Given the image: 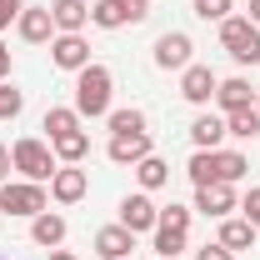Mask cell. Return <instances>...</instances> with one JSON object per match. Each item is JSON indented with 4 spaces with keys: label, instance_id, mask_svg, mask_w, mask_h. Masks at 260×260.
I'll list each match as a JSON object with an SVG mask.
<instances>
[{
    "label": "cell",
    "instance_id": "6da1fadb",
    "mask_svg": "<svg viewBox=\"0 0 260 260\" xmlns=\"http://www.w3.org/2000/svg\"><path fill=\"white\" fill-rule=\"evenodd\" d=\"M110 90H115V75L105 70V65H85V70H75V110L80 115H110Z\"/></svg>",
    "mask_w": 260,
    "mask_h": 260
},
{
    "label": "cell",
    "instance_id": "7a4b0ae2",
    "mask_svg": "<svg viewBox=\"0 0 260 260\" xmlns=\"http://www.w3.org/2000/svg\"><path fill=\"white\" fill-rule=\"evenodd\" d=\"M220 45L230 50L235 65H255L260 60V25L250 15H225L220 20Z\"/></svg>",
    "mask_w": 260,
    "mask_h": 260
},
{
    "label": "cell",
    "instance_id": "3957f363",
    "mask_svg": "<svg viewBox=\"0 0 260 260\" xmlns=\"http://www.w3.org/2000/svg\"><path fill=\"white\" fill-rule=\"evenodd\" d=\"M10 160H15V170H20L25 180H40V185H45V180L60 170V165H55V150H50L45 140H30V135L10 145Z\"/></svg>",
    "mask_w": 260,
    "mask_h": 260
},
{
    "label": "cell",
    "instance_id": "277c9868",
    "mask_svg": "<svg viewBox=\"0 0 260 260\" xmlns=\"http://www.w3.org/2000/svg\"><path fill=\"white\" fill-rule=\"evenodd\" d=\"M45 210V185L40 180H5L0 185V215H25L35 220Z\"/></svg>",
    "mask_w": 260,
    "mask_h": 260
},
{
    "label": "cell",
    "instance_id": "5b68a950",
    "mask_svg": "<svg viewBox=\"0 0 260 260\" xmlns=\"http://www.w3.org/2000/svg\"><path fill=\"white\" fill-rule=\"evenodd\" d=\"M195 210H200V215H210V220H225L230 210H240V200H235V185H225V180L195 185Z\"/></svg>",
    "mask_w": 260,
    "mask_h": 260
},
{
    "label": "cell",
    "instance_id": "8992f818",
    "mask_svg": "<svg viewBox=\"0 0 260 260\" xmlns=\"http://www.w3.org/2000/svg\"><path fill=\"white\" fill-rule=\"evenodd\" d=\"M120 225L135 230V235L160 225V205L150 200V190H135V195H125V200H120Z\"/></svg>",
    "mask_w": 260,
    "mask_h": 260
},
{
    "label": "cell",
    "instance_id": "52a82bcc",
    "mask_svg": "<svg viewBox=\"0 0 260 260\" xmlns=\"http://www.w3.org/2000/svg\"><path fill=\"white\" fill-rule=\"evenodd\" d=\"M215 85H220V80H215V70H210V65H185V70H180V95L190 100V105H210V100H215Z\"/></svg>",
    "mask_w": 260,
    "mask_h": 260
},
{
    "label": "cell",
    "instance_id": "ba28073f",
    "mask_svg": "<svg viewBox=\"0 0 260 260\" xmlns=\"http://www.w3.org/2000/svg\"><path fill=\"white\" fill-rule=\"evenodd\" d=\"M15 30L25 45H45V40H55V20H50V5H25L20 10V20H15Z\"/></svg>",
    "mask_w": 260,
    "mask_h": 260
},
{
    "label": "cell",
    "instance_id": "9c48e42d",
    "mask_svg": "<svg viewBox=\"0 0 260 260\" xmlns=\"http://www.w3.org/2000/svg\"><path fill=\"white\" fill-rule=\"evenodd\" d=\"M190 35L185 30H165L160 40H155V65H160V70H185V65H190Z\"/></svg>",
    "mask_w": 260,
    "mask_h": 260
},
{
    "label": "cell",
    "instance_id": "30bf717a",
    "mask_svg": "<svg viewBox=\"0 0 260 260\" xmlns=\"http://www.w3.org/2000/svg\"><path fill=\"white\" fill-rule=\"evenodd\" d=\"M50 60L60 65V70H85V65H90L85 35H55V40H50Z\"/></svg>",
    "mask_w": 260,
    "mask_h": 260
},
{
    "label": "cell",
    "instance_id": "8fae6325",
    "mask_svg": "<svg viewBox=\"0 0 260 260\" xmlns=\"http://www.w3.org/2000/svg\"><path fill=\"white\" fill-rule=\"evenodd\" d=\"M85 190H90V175H85V170H75V165H60V170L50 175V195H55L60 205L85 200Z\"/></svg>",
    "mask_w": 260,
    "mask_h": 260
},
{
    "label": "cell",
    "instance_id": "7c38bea8",
    "mask_svg": "<svg viewBox=\"0 0 260 260\" xmlns=\"http://www.w3.org/2000/svg\"><path fill=\"white\" fill-rule=\"evenodd\" d=\"M130 250H135V230H125V225L95 230V255L100 260H130Z\"/></svg>",
    "mask_w": 260,
    "mask_h": 260
},
{
    "label": "cell",
    "instance_id": "4fadbf2b",
    "mask_svg": "<svg viewBox=\"0 0 260 260\" xmlns=\"http://www.w3.org/2000/svg\"><path fill=\"white\" fill-rule=\"evenodd\" d=\"M215 100H220V110H225V115L250 110V105H255V85H250L245 75H230V80H220V85H215Z\"/></svg>",
    "mask_w": 260,
    "mask_h": 260
},
{
    "label": "cell",
    "instance_id": "5bb4252c",
    "mask_svg": "<svg viewBox=\"0 0 260 260\" xmlns=\"http://www.w3.org/2000/svg\"><path fill=\"white\" fill-rule=\"evenodd\" d=\"M105 155H110L115 165H140L145 155H150V130H145V135H110Z\"/></svg>",
    "mask_w": 260,
    "mask_h": 260
},
{
    "label": "cell",
    "instance_id": "9a60e30c",
    "mask_svg": "<svg viewBox=\"0 0 260 260\" xmlns=\"http://www.w3.org/2000/svg\"><path fill=\"white\" fill-rule=\"evenodd\" d=\"M50 20H55L60 35H80L85 20H90V5H85V0H55V5H50Z\"/></svg>",
    "mask_w": 260,
    "mask_h": 260
},
{
    "label": "cell",
    "instance_id": "2e32d148",
    "mask_svg": "<svg viewBox=\"0 0 260 260\" xmlns=\"http://www.w3.org/2000/svg\"><path fill=\"white\" fill-rule=\"evenodd\" d=\"M255 235H260V230L250 225L245 215H240V220H235V215H225V220H220V245H225V250H235V255H240V250H255Z\"/></svg>",
    "mask_w": 260,
    "mask_h": 260
},
{
    "label": "cell",
    "instance_id": "e0dca14e",
    "mask_svg": "<svg viewBox=\"0 0 260 260\" xmlns=\"http://www.w3.org/2000/svg\"><path fill=\"white\" fill-rule=\"evenodd\" d=\"M30 240H35V245H45V250H60V240H65V215L40 210V215L30 220Z\"/></svg>",
    "mask_w": 260,
    "mask_h": 260
},
{
    "label": "cell",
    "instance_id": "ac0fdd59",
    "mask_svg": "<svg viewBox=\"0 0 260 260\" xmlns=\"http://www.w3.org/2000/svg\"><path fill=\"white\" fill-rule=\"evenodd\" d=\"M190 140H195V150H220V140H225V115H195Z\"/></svg>",
    "mask_w": 260,
    "mask_h": 260
},
{
    "label": "cell",
    "instance_id": "d6986e66",
    "mask_svg": "<svg viewBox=\"0 0 260 260\" xmlns=\"http://www.w3.org/2000/svg\"><path fill=\"white\" fill-rule=\"evenodd\" d=\"M50 150H55V160L75 165V160L90 155V135H85V130H70V135H60V140H50Z\"/></svg>",
    "mask_w": 260,
    "mask_h": 260
},
{
    "label": "cell",
    "instance_id": "ffe728a7",
    "mask_svg": "<svg viewBox=\"0 0 260 260\" xmlns=\"http://www.w3.org/2000/svg\"><path fill=\"white\" fill-rule=\"evenodd\" d=\"M130 170H135V180H140V190H160L165 180H170V165H165L160 155H155V150H150V155H145L140 165H130Z\"/></svg>",
    "mask_w": 260,
    "mask_h": 260
},
{
    "label": "cell",
    "instance_id": "44dd1931",
    "mask_svg": "<svg viewBox=\"0 0 260 260\" xmlns=\"http://www.w3.org/2000/svg\"><path fill=\"white\" fill-rule=\"evenodd\" d=\"M45 130H50V140L80 130V110H75V105H50V110H45Z\"/></svg>",
    "mask_w": 260,
    "mask_h": 260
},
{
    "label": "cell",
    "instance_id": "7402d4cb",
    "mask_svg": "<svg viewBox=\"0 0 260 260\" xmlns=\"http://www.w3.org/2000/svg\"><path fill=\"white\" fill-rule=\"evenodd\" d=\"M150 235H155V255H160V260H175L180 250H185V235H190V230H175V225H155Z\"/></svg>",
    "mask_w": 260,
    "mask_h": 260
},
{
    "label": "cell",
    "instance_id": "603a6c76",
    "mask_svg": "<svg viewBox=\"0 0 260 260\" xmlns=\"http://www.w3.org/2000/svg\"><path fill=\"white\" fill-rule=\"evenodd\" d=\"M225 135H235V140H255V135H260V110L250 105V110L225 115Z\"/></svg>",
    "mask_w": 260,
    "mask_h": 260
},
{
    "label": "cell",
    "instance_id": "cb8c5ba5",
    "mask_svg": "<svg viewBox=\"0 0 260 260\" xmlns=\"http://www.w3.org/2000/svg\"><path fill=\"white\" fill-rule=\"evenodd\" d=\"M185 175H190L195 185H210V180H220V165H215V150H195L190 165H185Z\"/></svg>",
    "mask_w": 260,
    "mask_h": 260
},
{
    "label": "cell",
    "instance_id": "d4e9b609",
    "mask_svg": "<svg viewBox=\"0 0 260 260\" xmlns=\"http://www.w3.org/2000/svg\"><path fill=\"white\" fill-rule=\"evenodd\" d=\"M110 135H145V115L140 110H110Z\"/></svg>",
    "mask_w": 260,
    "mask_h": 260
},
{
    "label": "cell",
    "instance_id": "484cf974",
    "mask_svg": "<svg viewBox=\"0 0 260 260\" xmlns=\"http://www.w3.org/2000/svg\"><path fill=\"white\" fill-rule=\"evenodd\" d=\"M90 25H100V30H120V25H125V15H120V5H115V0H95V5H90Z\"/></svg>",
    "mask_w": 260,
    "mask_h": 260
},
{
    "label": "cell",
    "instance_id": "4316f807",
    "mask_svg": "<svg viewBox=\"0 0 260 260\" xmlns=\"http://www.w3.org/2000/svg\"><path fill=\"white\" fill-rule=\"evenodd\" d=\"M215 165H220V180H225V185H235V180H240V175L250 170L240 150H215Z\"/></svg>",
    "mask_w": 260,
    "mask_h": 260
},
{
    "label": "cell",
    "instance_id": "83f0119b",
    "mask_svg": "<svg viewBox=\"0 0 260 260\" xmlns=\"http://www.w3.org/2000/svg\"><path fill=\"white\" fill-rule=\"evenodd\" d=\"M25 110V90H15L10 80H0V120H15Z\"/></svg>",
    "mask_w": 260,
    "mask_h": 260
},
{
    "label": "cell",
    "instance_id": "f1b7e54d",
    "mask_svg": "<svg viewBox=\"0 0 260 260\" xmlns=\"http://www.w3.org/2000/svg\"><path fill=\"white\" fill-rule=\"evenodd\" d=\"M230 10H235V0H195V15L200 20H225Z\"/></svg>",
    "mask_w": 260,
    "mask_h": 260
},
{
    "label": "cell",
    "instance_id": "f546056e",
    "mask_svg": "<svg viewBox=\"0 0 260 260\" xmlns=\"http://www.w3.org/2000/svg\"><path fill=\"white\" fill-rule=\"evenodd\" d=\"M160 225L190 230V205H175V200H170V205H165V210H160Z\"/></svg>",
    "mask_w": 260,
    "mask_h": 260
},
{
    "label": "cell",
    "instance_id": "4dcf8cb0",
    "mask_svg": "<svg viewBox=\"0 0 260 260\" xmlns=\"http://www.w3.org/2000/svg\"><path fill=\"white\" fill-rule=\"evenodd\" d=\"M120 5V15H125V25H140L145 15H150V0H115Z\"/></svg>",
    "mask_w": 260,
    "mask_h": 260
},
{
    "label": "cell",
    "instance_id": "1f68e13d",
    "mask_svg": "<svg viewBox=\"0 0 260 260\" xmlns=\"http://www.w3.org/2000/svg\"><path fill=\"white\" fill-rule=\"evenodd\" d=\"M240 210H245V220H250V225L260 230V185H255L250 195H245V200H240Z\"/></svg>",
    "mask_w": 260,
    "mask_h": 260
},
{
    "label": "cell",
    "instance_id": "d6a6232c",
    "mask_svg": "<svg viewBox=\"0 0 260 260\" xmlns=\"http://www.w3.org/2000/svg\"><path fill=\"white\" fill-rule=\"evenodd\" d=\"M195 260H235V250H225V245L215 240V245H200V250H195Z\"/></svg>",
    "mask_w": 260,
    "mask_h": 260
},
{
    "label": "cell",
    "instance_id": "836d02e7",
    "mask_svg": "<svg viewBox=\"0 0 260 260\" xmlns=\"http://www.w3.org/2000/svg\"><path fill=\"white\" fill-rule=\"evenodd\" d=\"M20 10H25V0H0V30H5L10 20H20Z\"/></svg>",
    "mask_w": 260,
    "mask_h": 260
},
{
    "label": "cell",
    "instance_id": "e575fe53",
    "mask_svg": "<svg viewBox=\"0 0 260 260\" xmlns=\"http://www.w3.org/2000/svg\"><path fill=\"white\" fill-rule=\"evenodd\" d=\"M10 165H15V160H10V150H5V145H0V185H5V180H10Z\"/></svg>",
    "mask_w": 260,
    "mask_h": 260
},
{
    "label": "cell",
    "instance_id": "d590c367",
    "mask_svg": "<svg viewBox=\"0 0 260 260\" xmlns=\"http://www.w3.org/2000/svg\"><path fill=\"white\" fill-rule=\"evenodd\" d=\"M0 80H10V50H5V40H0Z\"/></svg>",
    "mask_w": 260,
    "mask_h": 260
},
{
    "label": "cell",
    "instance_id": "8d00e7d4",
    "mask_svg": "<svg viewBox=\"0 0 260 260\" xmlns=\"http://www.w3.org/2000/svg\"><path fill=\"white\" fill-rule=\"evenodd\" d=\"M45 260H80V255H70V250H50Z\"/></svg>",
    "mask_w": 260,
    "mask_h": 260
},
{
    "label": "cell",
    "instance_id": "74e56055",
    "mask_svg": "<svg viewBox=\"0 0 260 260\" xmlns=\"http://www.w3.org/2000/svg\"><path fill=\"white\" fill-rule=\"evenodd\" d=\"M250 20H255V25H260V0H250Z\"/></svg>",
    "mask_w": 260,
    "mask_h": 260
},
{
    "label": "cell",
    "instance_id": "f35d334b",
    "mask_svg": "<svg viewBox=\"0 0 260 260\" xmlns=\"http://www.w3.org/2000/svg\"><path fill=\"white\" fill-rule=\"evenodd\" d=\"M255 110H260V90H255Z\"/></svg>",
    "mask_w": 260,
    "mask_h": 260
},
{
    "label": "cell",
    "instance_id": "ab89813d",
    "mask_svg": "<svg viewBox=\"0 0 260 260\" xmlns=\"http://www.w3.org/2000/svg\"><path fill=\"white\" fill-rule=\"evenodd\" d=\"M0 260H5V255H0Z\"/></svg>",
    "mask_w": 260,
    "mask_h": 260
}]
</instances>
